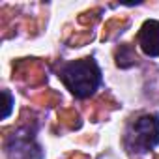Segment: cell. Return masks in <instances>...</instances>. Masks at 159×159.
<instances>
[{"mask_svg":"<svg viewBox=\"0 0 159 159\" xmlns=\"http://www.w3.org/2000/svg\"><path fill=\"white\" fill-rule=\"evenodd\" d=\"M60 77L64 84L71 90V94L77 98H88L90 94H94V90L99 86V81H101L99 67L92 58L69 62L60 71Z\"/></svg>","mask_w":159,"mask_h":159,"instance_id":"1","label":"cell"},{"mask_svg":"<svg viewBox=\"0 0 159 159\" xmlns=\"http://www.w3.org/2000/svg\"><path fill=\"white\" fill-rule=\"evenodd\" d=\"M127 144L135 152H146L159 144V120L155 116H140L127 133Z\"/></svg>","mask_w":159,"mask_h":159,"instance_id":"2","label":"cell"},{"mask_svg":"<svg viewBox=\"0 0 159 159\" xmlns=\"http://www.w3.org/2000/svg\"><path fill=\"white\" fill-rule=\"evenodd\" d=\"M139 45L148 56H159V21H146L139 32Z\"/></svg>","mask_w":159,"mask_h":159,"instance_id":"3","label":"cell"},{"mask_svg":"<svg viewBox=\"0 0 159 159\" xmlns=\"http://www.w3.org/2000/svg\"><path fill=\"white\" fill-rule=\"evenodd\" d=\"M10 159H41V152L36 144H32L28 139L13 140L11 146H8Z\"/></svg>","mask_w":159,"mask_h":159,"instance_id":"4","label":"cell"},{"mask_svg":"<svg viewBox=\"0 0 159 159\" xmlns=\"http://www.w3.org/2000/svg\"><path fill=\"white\" fill-rule=\"evenodd\" d=\"M2 96H4V111H2V118H8V116H10V112H11L13 99H11V96H10V92H8V90H4V92H2Z\"/></svg>","mask_w":159,"mask_h":159,"instance_id":"5","label":"cell"}]
</instances>
